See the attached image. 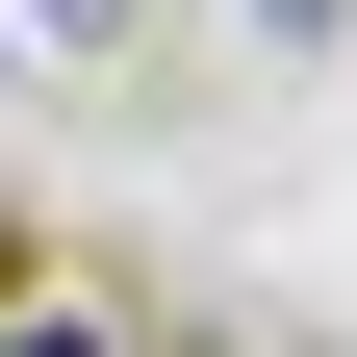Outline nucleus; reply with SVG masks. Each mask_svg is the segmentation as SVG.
<instances>
[{"mask_svg":"<svg viewBox=\"0 0 357 357\" xmlns=\"http://www.w3.org/2000/svg\"><path fill=\"white\" fill-rule=\"evenodd\" d=\"M0 357H102V332H77V306H26V332H0Z\"/></svg>","mask_w":357,"mask_h":357,"instance_id":"nucleus-1","label":"nucleus"},{"mask_svg":"<svg viewBox=\"0 0 357 357\" xmlns=\"http://www.w3.org/2000/svg\"><path fill=\"white\" fill-rule=\"evenodd\" d=\"M0 77H26V26H0Z\"/></svg>","mask_w":357,"mask_h":357,"instance_id":"nucleus-2","label":"nucleus"}]
</instances>
